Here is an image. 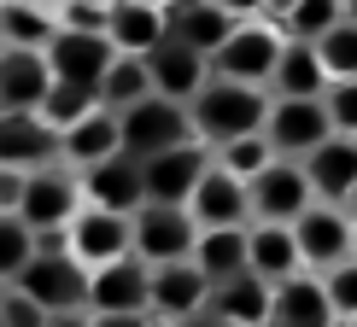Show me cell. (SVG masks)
Here are the masks:
<instances>
[{
    "label": "cell",
    "mask_w": 357,
    "mask_h": 327,
    "mask_svg": "<svg viewBox=\"0 0 357 327\" xmlns=\"http://www.w3.org/2000/svg\"><path fill=\"white\" fill-rule=\"evenodd\" d=\"M24 175H29V170H6V164H0V211H18V199H24Z\"/></svg>",
    "instance_id": "41"
},
{
    "label": "cell",
    "mask_w": 357,
    "mask_h": 327,
    "mask_svg": "<svg viewBox=\"0 0 357 327\" xmlns=\"http://www.w3.org/2000/svg\"><path fill=\"white\" fill-rule=\"evenodd\" d=\"M112 152H123V135H117V111L112 106H94L70 129H59V164H70V170H88V164H100Z\"/></svg>",
    "instance_id": "22"
},
{
    "label": "cell",
    "mask_w": 357,
    "mask_h": 327,
    "mask_svg": "<svg viewBox=\"0 0 357 327\" xmlns=\"http://www.w3.org/2000/svg\"><path fill=\"white\" fill-rule=\"evenodd\" d=\"M182 6H199V0H170V12H182Z\"/></svg>",
    "instance_id": "47"
},
{
    "label": "cell",
    "mask_w": 357,
    "mask_h": 327,
    "mask_svg": "<svg viewBox=\"0 0 357 327\" xmlns=\"http://www.w3.org/2000/svg\"><path fill=\"white\" fill-rule=\"evenodd\" d=\"M53 88L47 53L36 47H0V111H36Z\"/></svg>",
    "instance_id": "21"
},
{
    "label": "cell",
    "mask_w": 357,
    "mask_h": 327,
    "mask_svg": "<svg viewBox=\"0 0 357 327\" xmlns=\"http://www.w3.org/2000/svg\"><path fill=\"white\" fill-rule=\"evenodd\" d=\"M176 327H229V321H222V316H217L211 304H199V310H193V316H182Z\"/></svg>",
    "instance_id": "42"
},
{
    "label": "cell",
    "mask_w": 357,
    "mask_h": 327,
    "mask_svg": "<svg viewBox=\"0 0 357 327\" xmlns=\"http://www.w3.org/2000/svg\"><path fill=\"white\" fill-rule=\"evenodd\" d=\"M0 327H47V310L24 287H0Z\"/></svg>",
    "instance_id": "38"
},
{
    "label": "cell",
    "mask_w": 357,
    "mask_h": 327,
    "mask_svg": "<svg viewBox=\"0 0 357 327\" xmlns=\"http://www.w3.org/2000/svg\"><path fill=\"white\" fill-rule=\"evenodd\" d=\"M205 164H211V146H205V141H182V146H165V152L141 158L146 199H153V205H188V193L199 187Z\"/></svg>",
    "instance_id": "9"
},
{
    "label": "cell",
    "mask_w": 357,
    "mask_h": 327,
    "mask_svg": "<svg viewBox=\"0 0 357 327\" xmlns=\"http://www.w3.org/2000/svg\"><path fill=\"white\" fill-rule=\"evenodd\" d=\"M47 327H88V310H53Z\"/></svg>",
    "instance_id": "44"
},
{
    "label": "cell",
    "mask_w": 357,
    "mask_h": 327,
    "mask_svg": "<svg viewBox=\"0 0 357 327\" xmlns=\"http://www.w3.org/2000/svg\"><path fill=\"white\" fill-rule=\"evenodd\" d=\"M264 111H270L264 88L229 82V77H211L199 94L188 99L193 135H199L205 146H222V141H234V135H258V129H264Z\"/></svg>",
    "instance_id": "1"
},
{
    "label": "cell",
    "mask_w": 357,
    "mask_h": 327,
    "mask_svg": "<svg viewBox=\"0 0 357 327\" xmlns=\"http://www.w3.org/2000/svg\"><path fill=\"white\" fill-rule=\"evenodd\" d=\"M217 6H229L234 18H264V6H270V0H217Z\"/></svg>",
    "instance_id": "43"
},
{
    "label": "cell",
    "mask_w": 357,
    "mask_h": 327,
    "mask_svg": "<svg viewBox=\"0 0 357 327\" xmlns=\"http://www.w3.org/2000/svg\"><path fill=\"white\" fill-rule=\"evenodd\" d=\"M153 94V70H146V58L135 53H117L112 65H106V77H100V106H112V111H129L135 99Z\"/></svg>",
    "instance_id": "30"
},
{
    "label": "cell",
    "mask_w": 357,
    "mask_h": 327,
    "mask_svg": "<svg viewBox=\"0 0 357 327\" xmlns=\"http://www.w3.org/2000/svg\"><path fill=\"white\" fill-rule=\"evenodd\" d=\"M270 88L287 99H322V88H328V70H322V58L310 41H281V58L270 70Z\"/></svg>",
    "instance_id": "26"
},
{
    "label": "cell",
    "mask_w": 357,
    "mask_h": 327,
    "mask_svg": "<svg viewBox=\"0 0 357 327\" xmlns=\"http://www.w3.org/2000/svg\"><path fill=\"white\" fill-rule=\"evenodd\" d=\"M270 327H340L334 304H328V287L317 275H293L275 287V310H270Z\"/></svg>",
    "instance_id": "25"
},
{
    "label": "cell",
    "mask_w": 357,
    "mask_h": 327,
    "mask_svg": "<svg viewBox=\"0 0 357 327\" xmlns=\"http://www.w3.org/2000/svg\"><path fill=\"white\" fill-rule=\"evenodd\" d=\"M346 18H357V0H346Z\"/></svg>",
    "instance_id": "49"
},
{
    "label": "cell",
    "mask_w": 357,
    "mask_h": 327,
    "mask_svg": "<svg viewBox=\"0 0 357 327\" xmlns=\"http://www.w3.org/2000/svg\"><path fill=\"white\" fill-rule=\"evenodd\" d=\"M36 257V228L18 216V211H0V287L18 280V269Z\"/></svg>",
    "instance_id": "35"
},
{
    "label": "cell",
    "mask_w": 357,
    "mask_h": 327,
    "mask_svg": "<svg viewBox=\"0 0 357 327\" xmlns=\"http://www.w3.org/2000/svg\"><path fill=\"white\" fill-rule=\"evenodd\" d=\"M53 29H59V18L41 0H0V47H47L53 41Z\"/></svg>",
    "instance_id": "29"
},
{
    "label": "cell",
    "mask_w": 357,
    "mask_h": 327,
    "mask_svg": "<svg viewBox=\"0 0 357 327\" xmlns=\"http://www.w3.org/2000/svg\"><path fill=\"white\" fill-rule=\"evenodd\" d=\"M6 287H24L41 310H88V269L65 251V228L59 234H36V257L18 269V280Z\"/></svg>",
    "instance_id": "2"
},
{
    "label": "cell",
    "mask_w": 357,
    "mask_h": 327,
    "mask_svg": "<svg viewBox=\"0 0 357 327\" xmlns=\"http://www.w3.org/2000/svg\"><path fill=\"white\" fill-rule=\"evenodd\" d=\"M281 41H287V35H281L275 24L241 18V24H234V35L211 53V77H229V82H252V88H264V82H270V70H275V58H281Z\"/></svg>",
    "instance_id": "6"
},
{
    "label": "cell",
    "mask_w": 357,
    "mask_h": 327,
    "mask_svg": "<svg viewBox=\"0 0 357 327\" xmlns=\"http://www.w3.org/2000/svg\"><path fill=\"white\" fill-rule=\"evenodd\" d=\"M205 304H211V310H217V316L229 321V327H270V310H275V287H270V280H258L252 269H241V275L217 280Z\"/></svg>",
    "instance_id": "23"
},
{
    "label": "cell",
    "mask_w": 357,
    "mask_h": 327,
    "mask_svg": "<svg viewBox=\"0 0 357 327\" xmlns=\"http://www.w3.org/2000/svg\"><path fill=\"white\" fill-rule=\"evenodd\" d=\"M246 269L258 280H270V287H281V280H293L305 269L299 240H293V222H252L246 228Z\"/></svg>",
    "instance_id": "20"
},
{
    "label": "cell",
    "mask_w": 357,
    "mask_h": 327,
    "mask_svg": "<svg viewBox=\"0 0 357 327\" xmlns=\"http://www.w3.org/2000/svg\"><path fill=\"white\" fill-rule=\"evenodd\" d=\"M246 199H252V222H293L305 205H317V193H310L299 158H275L246 182Z\"/></svg>",
    "instance_id": "7"
},
{
    "label": "cell",
    "mask_w": 357,
    "mask_h": 327,
    "mask_svg": "<svg viewBox=\"0 0 357 327\" xmlns=\"http://www.w3.org/2000/svg\"><path fill=\"white\" fill-rule=\"evenodd\" d=\"M299 164H305V182L322 205H346L351 187H357V135H328L322 146H310Z\"/></svg>",
    "instance_id": "17"
},
{
    "label": "cell",
    "mask_w": 357,
    "mask_h": 327,
    "mask_svg": "<svg viewBox=\"0 0 357 327\" xmlns=\"http://www.w3.org/2000/svg\"><path fill=\"white\" fill-rule=\"evenodd\" d=\"M88 327H176L153 310H88Z\"/></svg>",
    "instance_id": "40"
},
{
    "label": "cell",
    "mask_w": 357,
    "mask_h": 327,
    "mask_svg": "<svg viewBox=\"0 0 357 327\" xmlns=\"http://www.w3.org/2000/svg\"><path fill=\"white\" fill-rule=\"evenodd\" d=\"M82 211V175L70 164H41V170L24 175V199H18V216L29 222L36 234H59L70 216Z\"/></svg>",
    "instance_id": "4"
},
{
    "label": "cell",
    "mask_w": 357,
    "mask_h": 327,
    "mask_svg": "<svg viewBox=\"0 0 357 327\" xmlns=\"http://www.w3.org/2000/svg\"><path fill=\"white\" fill-rule=\"evenodd\" d=\"M193 240H199V222H193L188 205H153L146 199L135 216H129V251L146 263H176L193 257Z\"/></svg>",
    "instance_id": "5"
},
{
    "label": "cell",
    "mask_w": 357,
    "mask_h": 327,
    "mask_svg": "<svg viewBox=\"0 0 357 327\" xmlns=\"http://www.w3.org/2000/svg\"><path fill=\"white\" fill-rule=\"evenodd\" d=\"M264 135H270L275 158H305L310 146H322L334 135V123H328V111H322V99H287V94H275L270 111H264Z\"/></svg>",
    "instance_id": "8"
},
{
    "label": "cell",
    "mask_w": 357,
    "mask_h": 327,
    "mask_svg": "<svg viewBox=\"0 0 357 327\" xmlns=\"http://www.w3.org/2000/svg\"><path fill=\"white\" fill-rule=\"evenodd\" d=\"M252 228V222H246ZM246 228H199V240H193V263H199V275L211 280H229L246 269Z\"/></svg>",
    "instance_id": "28"
},
{
    "label": "cell",
    "mask_w": 357,
    "mask_h": 327,
    "mask_svg": "<svg viewBox=\"0 0 357 327\" xmlns=\"http://www.w3.org/2000/svg\"><path fill=\"white\" fill-rule=\"evenodd\" d=\"M146 70H153V94L182 99V106L211 82V58H205L199 47H188V41H176V35H165L153 53H146Z\"/></svg>",
    "instance_id": "16"
},
{
    "label": "cell",
    "mask_w": 357,
    "mask_h": 327,
    "mask_svg": "<svg viewBox=\"0 0 357 327\" xmlns=\"http://www.w3.org/2000/svg\"><path fill=\"white\" fill-rule=\"evenodd\" d=\"M59 158V129L36 111H0V164L6 170H41Z\"/></svg>",
    "instance_id": "19"
},
{
    "label": "cell",
    "mask_w": 357,
    "mask_h": 327,
    "mask_svg": "<svg viewBox=\"0 0 357 327\" xmlns=\"http://www.w3.org/2000/svg\"><path fill=\"white\" fill-rule=\"evenodd\" d=\"M322 287H328V304L340 321L357 316V257H340L334 269H322Z\"/></svg>",
    "instance_id": "37"
},
{
    "label": "cell",
    "mask_w": 357,
    "mask_h": 327,
    "mask_svg": "<svg viewBox=\"0 0 357 327\" xmlns=\"http://www.w3.org/2000/svg\"><path fill=\"white\" fill-rule=\"evenodd\" d=\"M351 257H357V211H351Z\"/></svg>",
    "instance_id": "46"
},
{
    "label": "cell",
    "mask_w": 357,
    "mask_h": 327,
    "mask_svg": "<svg viewBox=\"0 0 357 327\" xmlns=\"http://www.w3.org/2000/svg\"><path fill=\"white\" fill-rule=\"evenodd\" d=\"M340 18H346V0H293V12L275 18V29L287 41H317L322 29H334Z\"/></svg>",
    "instance_id": "33"
},
{
    "label": "cell",
    "mask_w": 357,
    "mask_h": 327,
    "mask_svg": "<svg viewBox=\"0 0 357 327\" xmlns=\"http://www.w3.org/2000/svg\"><path fill=\"white\" fill-rule=\"evenodd\" d=\"M117 135H123V152L129 158H153V152H165V146L199 141V135H193L188 106H182V99H165V94H146L129 111H117Z\"/></svg>",
    "instance_id": "3"
},
{
    "label": "cell",
    "mask_w": 357,
    "mask_h": 327,
    "mask_svg": "<svg viewBox=\"0 0 357 327\" xmlns=\"http://www.w3.org/2000/svg\"><path fill=\"white\" fill-rule=\"evenodd\" d=\"M293 240H299L305 269H334L340 257H351V211L346 205H305L293 216Z\"/></svg>",
    "instance_id": "10"
},
{
    "label": "cell",
    "mask_w": 357,
    "mask_h": 327,
    "mask_svg": "<svg viewBox=\"0 0 357 327\" xmlns=\"http://www.w3.org/2000/svg\"><path fill=\"white\" fill-rule=\"evenodd\" d=\"M146 292H153V263L135 251L88 269V310H146Z\"/></svg>",
    "instance_id": "13"
},
{
    "label": "cell",
    "mask_w": 357,
    "mask_h": 327,
    "mask_svg": "<svg viewBox=\"0 0 357 327\" xmlns=\"http://www.w3.org/2000/svg\"><path fill=\"white\" fill-rule=\"evenodd\" d=\"M141 6H165V12H170V0H141Z\"/></svg>",
    "instance_id": "48"
},
{
    "label": "cell",
    "mask_w": 357,
    "mask_h": 327,
    "mask_svg": "<svg viewBox=\"0 0 357 327\" xmlns=\"http://www.w3.org/2000/svg\"><path fill=\"white\" fill-rule=\"evenodd\" d=\"M322 111H328L334 135H357V77H334L322 88Z\"/></svg>",
    "instance_id": "36"
},
{
    "label": "cell",
    "mask_w": 357,
    "mask_h": 327,
    "mask_svg": "<svg viewBox=\"0 0 357 327\" xmlns=\"http://www.w3.org/2000/svg\"><path fill=\"white\" fill-rule=\"evenodd\" d=\"M346 211H357V187H351V199H346Z\"/></svg>",
    "instance_id": "50"
},
{
    "label": "cell",
    "mask_w": 357,
    "mask_h": 327,
    "mask_svg": "<svg viewBox=\"0 0 357 327\" xmlns=\"http://www.w3.org/2000/svg\"><path fill=\"white\" fill-rule=\"evenodd\" d=\"M82 175V205H100V211H123V216H135L141 205H146V182H141V158H129V152H112V158H100V164H88Z\"/></svg>",
    "instance_id": "12"
},
{
    "label": "cell",
    "mask_w": 357,
    "mask_h": 327,
    "mask_svg": "<svg viewBox=\"0 0 357 327\" xmlns=\"http://www.w3.org/2000/svg\"><path fill=\"white\" fill-rule=\"evenodd\" d=\"M310 47H317L322 70H328V82H334V77H357V18H340L334 29H322Z\"/></svg>",
    "instance_id": "34"
},
{
    "label": "cell",
    "mask_w": 357,
    "mask_h": 327,
    "mask_svg": "<svg viewBox=\"0 0 357 327\" xmlns=\"http://www.w3.org/2000/svg\"><path fill=\"white\" fill-rule=\"evenodd\" d=\"M94 106H100V88H82V82H59V77H53V88L41 94L36 117H41V123H53V129H70L77 117H88Z\"/></svg>",
    "instance_id": "31"
},
{
    "label": "cell",
    "mask_w": 357,
    "mask_h": 327,
    "mask_svg": "<svg viewBox=\"0 0 357 327\" xmlns=\"http://www.w3.org/2000/svg\"><path fill=\"white\" fill-rule=\"evenodd\" d=\"M211 164H222L229 175H241V182H252V175L264 170V164H275V146H270V135H234V141H222V146H211Z\"/></svg>",
    "instance_id": "32"
},
{
    "label": "cell",
    "mask_w": 357,
    "mask_h": 327,
    "mask_svg": "<svg viewBox=\"0 0 357 327\" xmlns=\"http://www.w3.org/2000/svg\"><path fill=\"white\" fill-rule=\"evenodd\" d=\"M234 12L229 6H217V0H199V6H182V12H170V35L176 41H188V47H199L205 58H211L222 41L234 35Z\"/></svg>",
    "instance_id": "27"
},
{
    "label": "cell",
    "mask_w": 357,
    "mask_h": 327,
    "mask_svg": "<svg viewBox=\"0 0 357 327\" xmlns=\"http://www.w3.org/2000/svg\"><path fill=\"white\" fill-rule=\"evenodd\" d=\"M106 12H112V0H59L53 18H59V29H100L106 35Z\"/></svg>",
    "instance_id": "39"
},
{
    "label": "cell",
    "mask_w": 357,
    "mask_h": 327,
    "mask_svg": "<svg viewBox=\"0 0 357 327\" xmlns=\"http://www.w3.org/2000/svg\"><path fill=\"white\" fill-rule=\"evenodd\" d=\"M41 53H47V70L59 82H82V88H100L106 65L117 58V47L100 29H53V41Z\"/></svg>",
    "instance_id": "11"
},
{
    "label": "cell",
    "mask_w": 357,
    "mask_h": 327,
    "mask_svg": "<svg viewBox=\"0 0 357 327\" xmlns=\"http://www.w3.org/2000/svg\"><path fill=\"white\" fill-rule=\"evenodd\" d=\"M287 12H293V0H270V6H264V18L275 24V18H287Z\"/></svg>",
    "instance_id": "45"
},
{
    "label": "cell",
    "mask_w": 357,
    "mask_h": 327,
    "mask_svg": "<svg viewBox=\"0 0 357 327\" xmlns=\"http://www.w3.org/2000/svg\"><path fill=\"white\" fill-rule=\"evenodd\" d=\"M165 35H170V12H165V6H141V0H112V12H106V41H112L117 53L146 58V53H153Z\"/></svg>",
    "instance_id": "24"
},
{
    "label": "cell",
    "mask_w": 357,
    "mask_h": 327,
    "mask_svg": "<svg viewBox=\"0 0 357 327\" xmlns=\"http://www.w3.org/2000/svg\"><path fill=\"white\" fill-rule=\"evenodd\" d=\"M65 251L82 263V269H94V263H106V257H123L129 251V216L123 211H100V205H82V211L65 222Z\"/></svg>",
    "instance_id": "14"
},
{
    "label": "cell",
    "mask_w": 357,
    "mask_h": 327,
    "mask_svg": "<svg viewBox=\"0 0 357 327\" xmlns=\"http://www.w3.org/2000/svg\"><path fill=\"white\" fill-rule=\"evenodd\" d=\"M188 211L199 228H246L252 222V199H246V182L229 175L222 164H205L199 187L188 193Z\"/></svg>",
    "instance_id": "15"
},
{
    "label": "cell",
    "mask_w": 357,
    "mask_h": 327,
    "mask_svg": "<svg viewBox=\"0 0 357 327\" xmlns=\"http://www.w3.org/2000/svg\"><path fill=\"white\" fill-rule=\"evenodd\" d=\"M340 327H357V316H346V321H340Z\"/></svg>",
    "instance_id": "51"
},
{
    "label": "cell",
    "mask_w": 357,
    "mask_h": 327,
    "mask_svg": "<svg viewBox=\"0 0 357 327\" xmlns=\"http://www.w3.org/2000/svg\"><path fill=\"white\" fill-rule=\"evenodd\" d=\"M205 298H211V280L199 275L193 257H176V263H153V292H146V310L165 321H182L193 316Z\"/></svg>",
    "instance_id": "18"
}]
</instances>
